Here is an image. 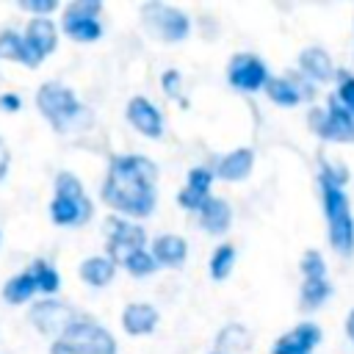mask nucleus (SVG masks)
Wrapping results in <instances>:
<instances>
[{"label":"nucleus","instance_id":"obj_3","mask_svg":"<svg viewBox=\"0 0 354 354\" xmlns=\"http://www.w3.org/2000/svg\"><path fill=\"white\" fill-rule=\"evenodd\" d=\"M50 354H116L113 335L91 318H75L53 343Z\"/></svg>","mask_w":354,"mask_h":354},{"label":"nucleus","instance_id":"obj_6","mask_svg":"<svg viewBox=\"0 0 354 354\" xmlns=\"http://www.w3.org/2000/svg\"><path fill=\"white\" fill-rule=\"evenodd\" d=\"M310 127L315 130V136H321L324 141H335V144H354V113H348L340 100L335 94H329L326 108H313L310 111Z\"/></svg>","mask_w":354,"mask_h":354},{"label":"nucleus","instance_id":"obj_15","mask_svg":"<svg viewBox=\"0 0 354 354\" xmlns=\"http://www.w3.org/2000/svg\"><path fill=\"white\" fill-rule=\"evenodd\" d=\"M210 183H213V171L205 166H196L188 171V183L185 188L177 194V202L185 210H202L205 202L210 199Z\"/></svg>","mask_w":354,"mask_h":354},{"label":"nucleus","instance_id":"obj_22","mask_svg":"<svg viewBox=\"0 0 354 354\" xmlns=\"http://www.w3.org/2000/svg\"><path fill=\"white\" fill-rule=\"evenodd\" d=\"M185 254H188V246L180 235H160L152 243V257L163 266H180L185 260Z\"/></svg>","mask_w":354,"mask_h":354},{"label":"nucleus","instance_id":"obj_4","mask_svg":"<svg viewBox=\"0 0 354 354\" xmlns=\"http://www.w3.org/2000/svg\"><path fill=\"white\" fill-rule=\"evenodd\" d=\"M91 202L72 171H61L55 177V199L50 205V216L58 227H77L91 218Z\"/></svg>","mask_w":354,"mask_h":354},{"label":"nucleus","instance_id":"obj_31","mask_svg":"<svg viewBox=\"0 0 354 354\" xmlns=\"http://www.w3.org/2000/svg\"><path fill=\"white\" fill-rule=\"evenodd\" d=\"M19 8L36 11V14H50V11L58 8V3L55 0H19Z\"/></svg>","mask_w":354,"mask_h":354},{"label":"nucleus","instance_id":"obj_27","mask_svg":"<svg viewBox=\"0 0 354 354\" xmlns=\"http://www.w3.org/2000/svg\"><path fill=\"white\" fill-rule=\"evenodd\" d=\"M0 55L25 64V36H19L17 30H3L0 33Z\"/></svg>","mask_w":354,"mask_h":354},{"label":"nucleus","instance_id":"obj_12","mask_svg":"<svg viewBox=\"0 0 354 354\" xmlns=\"http://www.w3.org/2000/svg\"><path fill=\"white\" fill-rule=\"evenodd\" d=\"M22 36H25V66H36L44 55L55 50V25L47 17L30 19Z\"/></svg>","mask_w":354,"mask_h":354},{"label":"nucleus","instance_id":"obj_34","mask_svg":"<svg viewBox=\"0 0 354 354\" xmlns=\"http://www.w3.org/2000/svg\"><path fill=\"white\" fill-rule=\"evenodd\" d=\"M19 97L17 94H3L0 97V108H6V111H19Z\"/></svg>","mask_w":354,"mask_h":354},{"label":"nucleus","instance_id":"obj_24","mask_svg":"<svg viewBox=\"0 0 354 354\" xmlns=\"http://www.w3.org/2000/svg\"><path fill=\"white\" fill-rule=\"evenodd\" d=\"M80 277L94 285V288H102L105 282H111L113 277V260L111 257H88L80 263Z\"/></svg>","mask_w":354,"mask_h":354},{"label":"nucleus","instance_id":"obj_36","mask_svg":"<svg viewBox=\"0 0 354 354\" xmlns=\"http://www.w3.org/2000/svg\"><path fill=\"white\" fill-rule=\"evenodd\" d=\"M216 354H221V351H216Z\"/></svg>","mask_w":354,"mask_h":354},{"label":"nucleus","instance_id":"obj_5","mask_svg":"<svg viewBox=\"0 0 354 354\" xmlns=\"http://www.w3.org/2000/svg\"><path fill=\"white\" fill-rule=\"evenodd\" d=\"M36 105L41 111V116L58 130L64 133L80 113H83V105L80 100L75 97L72 88L61 86V83H44L39 91H36Z\"/></svg>","mask_w":354,"mask_h":354},{"label":"nucleus","instance_id":"obj_9","mask_svg":"<svg viewBox=\"0 0 354 354\" xmlns=\"http://www.w3.org/2000/svg\"><path fill=\"white\" fill-rule=\"evenodd\" d=\"M100 0H75L64 8V33L77 39V41H94L102 36V28L97 22L100 14Z\"/></svg>","mask_w":354,"mask_h":354},{"label":"nucleus","instance_id":"obj_21","mask_svg":"<svg viewBox=\"0 0 354 354\" xmlns=\"http://www.w3.org/2000/svg\"><path fill=\"white\" fill-rule=\"evenodd\" d=\"M230 221H232V210H230V205H227L224 199L210 196V199L205 202V207L199 210V224H202L207 232H213V235H221V232L230 227Z\"/></svg>","mask_w":354,"mask_h":354},{"label":"nucleus","instance_id":"obj_19","mask_svg":"<svg viewBox=\"0 0 354 354\" xmlns=\"http://www.w3.org/2000/svg\"><path fill=\"white\" fill-rule=\"evenodd\" d=\"M252 163H254V152L249 147H241V149H232L230 155H224L218 160L216 174L221 180H243L252 171Z\"/></svg>","mask_w":354,"mask_h":354},{"label":"nucleus","instance_id":"obj_35","mask_svg":"<svg viewBox=\"0 0 354 354\" xmlns=\"http://www.w3.org/2000/svg\"><path fill=\"white\" fill-rule=\"evenodd\" d=\"M346 335H348V340L354 343V310H351L348 318H346Z\"/></svg>","mask_w":354,"mask_h":354},{"label":"nucleus","instance_id":"obj_13","mask_svg":"<svg viewBox=\"0 0 354 354\" xmlns=\"http://www.w3.org/2000/svg\"><path fill=\"white\" fill-rule=\"evenodd\" d=\"M75 318L69 315V307L55 301V299H47V301H39L30 307V324L44 332V335H55V332H64Z\"/></svg>","mask_w":354,"mask_h":354},{"label":"nucleus","instance_id":"obj_26","mask_svg":"<svg viewBox=\"0 0 354 354\" xmlns=\"http://www.w3.org/2000/svg\"><path fill=\"white\" fill-rule=\"evenodd\" d=\"M30 271L36 274V282H39V290H41V293H55V290H58L61 279H58V271H55L50 263L33 260V263H30Z\"/></svg>","mask_w":354,"mask_h":354},{"label":"nucleus","instance_id":"obj_7","mask_svg":"<svg viewBox=\"0 0 354 354\" xmlns=\"http://www.w3.org/2000/svg\"><path fill=\"white\" fill-rule=\"evenodd\" d=\"M301 307L304 310H318L329 296L332 285L326 277V263L318 249H307L301 257Z\"/></svg>","mask_w":354,"mask_h":354},{"label":"nucleus","instance_id":"obj_33","mask_svg":"<svg viewBox=\"0 0 354 354\" xmlns=\"http://www.w3.org/2000/svg\"><path fill=\"white\" fill-rule=\"evenodd\" d=\"M8 163H11V155H8V147H6V141L0 138V180L6 177V171H8Z\"/></svg>","mask_w":354,"mask_h":354},{"label":"nucleus","instance_id":"obj_20","mask_svg":"<svg viewBox=\"0 0 354 354\" xmlns=\"http://www.w3.org/2000/svg\"><path fill=\"white\" fill-rule=\"evenodd\" d=\"M122 324H124V329L130 335H149L155 329V324H158V310L152 304H144V301L127 304L124 315H122Z\"/></svg>","mask_w":354,"mask_h":354},{"label":"nucleus","instance_id":"obj_32","mask_svg":"<svg viewBox=\"0 0 354 354\" xmlns=\"http://www.w3.org/2000/svg\"><path fill=\"white\" fill-rule=\"evenodd\" d=\"M160 83H163V91H166L169 97H174V94H177V88H180V72H177V69H169V72H163Z\"/></svg>","mask_w":354,"mask_h":354},{"label":"nucleus","instance_id":"obj_25","mask_svg":"<svg viewBox=\"0 0 354 354\" xmlns=\"http://www.w3.org/2000/svg\"><path fill=\"white\" fill-rule=\"evenodd\" d=\"M232 263H235V249L230 243H221L210 257V277L213 279H227L230 271H232Z\"/></svg>","mask_w":354,"mask_h":354},{"label":"nucleus","instance_id":"obj_1","mask_svg":"<svg viewBox=\"0 0 354 354\" xmlns=\"http://www.w3.org/2000/svg\"><path fill=\"white\" fill-rule=\"evenodd\" d=\"M155 180L158 169L149 158L119 155L108 166L102 199L127 216H149L155 207Z\"/></svg>","mask_w":354,"mask_h":354},{"label":"nucleus","instance_id":"obj_8","mask_svg":"<svg viewBox=\"0 0 354 354\" xmlns=\"http://www.w3.org/2000/svg\"><path fill=\"white\" fill-rule=\"evenodd\" d=\"M141 17H144L147 30L155 33L158 39H163V41H183L191 30L188 17L180 8L166 6V3H147L141 8Z\"/></svg>","mask_w":354,"mask_h":354},{"label":"nucleus","instance_id":"obj_11","mask_svg":"<svg viewBox=\"0 0 354 354\" xmlns=\"http://www.w3.org/2000/svg\"><path fill=\"white\" fill-rule=\"evenodd\" d=\"M227 80L238 91H257V88H266V83L271 77H268V69H266L263 58H257L252 53H238V55L230 58Z\"/></svg>","mask_w":354,"mask_h":354},{"label":"nucleus","instance_id":"obj_29","mask_svg":"<svg viewBox=\"0 0 354 354\" xmlns=\"http://www.w3.org/2000/svg\"><path fill=\"white\" fill-rule=\"evenodd\" d=\"M335 97L340 100V105L348 111V113H354V75L351 72H337V91H335Z\"/></svg>","mask_w":354,"mask_h":354},{"label":"nucleus","instance_id":"obj_17","mask_svg":"<svg viewBox=\"0 0 354 354\" xmlns=\"http://www.w3.org/2000/svg\"><path fill=\"white\" fill-rule=\"evenodd\" d=\"M266 94H268L271 102L290 108V105H299L301 100H310L313 97V86L310 83H299L293 77H271L266 83Z\"/></svg>","mask_w":354,"mask_h":354},{"label":"nucleus","instance_id":"obj_16","mask_svg":"<svg viewBox=\"0 0 354 354\" xmlns=\"http://www.w3.org/2000/svg\"><path fill=\"white\" fill-rule=\"evenodd\" d=\"M127 119L133 122L136 130H141L149 138H158L163 133V116L147 97H133L127 102Z\"/></svg>","mask_w":354,"mask_h":354},{"label":"nucleus","instance_id":"obj_30","mask_svg":"<svg viewBox=\"0 0 354 354\" xmlns=\"http://www.w3.org/2000/svg\"><path fill=\"white\" fill-rule=\"evenodd\" d=\"M124 266H127V271H130L133 277H147V274H152V271H155L158 260H155L149 252H144V249H141V252H136Z\"/></svg>","mask_w":354,"mask_h":354},{"label":"nucleus","instance_id":"obj_23","mask_svg":"<svg viewBox=\"0 0 354 354\" xmlns=\"http://www.w3.org/2000/svg\"><path fill=\"white\" fill-rule=\"evenodd\" d=\"M36 290H39L36 274L28 268V271H22V274L11 277V279L3 285V299H6L8 304H22V301H28Z\"/></svg>","mask_w":354,"mask_h":354},{"label":"nucleus","instance_id":"obj_14","mask_svg":"<svg viewBox=\"0 0 354 354\" xmlns=\"http://www.w3.org/2000/svg\"><path fill=\"white\" fill-rule=\"evenodd\" d=\"M321 343V329L310 321L293 326L288 335H282L274 346L271 354H313V348Z\"/></svg>","mask_w":354,"mask_h":354},{"label":"nucleus","instance_id":"obj_2","mask_svg":"<svg viewBox=\"0 0 354 354\" xmlns=\"http://www.w3.org/2000/svg\"><path fill=\"white\" fill-rule=\"evenodd\" d=\"M318 185H321V205L326 216L329 243L337 254H354V216L346 196V169L332 166L329 160L318 163Z\"/></svg>","mask_w":354,"mask_h":354},{"label":"nucleus","instance_id":"obj_28","mask_svg":"<svg viewBox=\"0 0 354 354\" xmlns=\"http://www.w3.org/2000/svg\"><path fill=\"white\" fill-rule=\"evenodd\" d=\"M249 343H252L249 332H246L243 326H238V324H230V326H224V329H221V335H218V346H221V354H227V348H246Z\"/></svg>","mask_w":354,"mask_h":354},{"label":"nucleus","instance_id":"obj_18","mask_svg":"<svg viewBox=\"0 0 354 354\" xmlns=\"http://www.w3.org/2000/svg\"><path fill=\"white\" fill-rule=\"evenodd\" d=\"M299 69L310 77V80H321L326 83L335 72V64H332V55L324 50V47H307L299 53Z\"/></svg>","mask_w":354,"mask_h":354},{"label":"nucleus","instance_id":"obj_10","mask_svg":"<svg viewBox=\"0 0 354 354\" xmlns=\"http://www.w3.org/2000/svg\"><path fill=\"white\" fill-rule=\"evenodd\" d=\"M144 230L124 218H108V252L113 263H127L136 252L144 249Z\"/></svg>","mask_w":354,"mask_h":354}]
</instances>
